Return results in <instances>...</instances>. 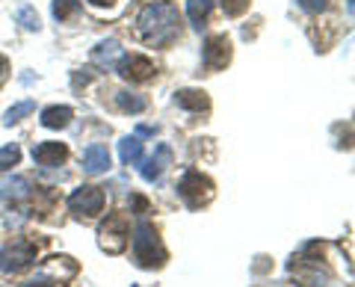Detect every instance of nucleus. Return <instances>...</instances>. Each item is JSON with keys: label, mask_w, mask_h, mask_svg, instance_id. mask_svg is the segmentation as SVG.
<instances>
[{"label": "nucleus", "mask_w": 355, "mask_h": 287, "mask_svg": "<svg viewBox=\"0 0 355 287\" xmlns=\"http://www.w3.org/2000/svg\"><path fill=\"white\" fill-rule=\"evenodd\" d=\"M175 104L181 110H187V113H207L210 98L202 89H181V92H175Z\"/></svg>", "instance_id": "nucleus-12"}, {"label": "nucleus", "mask_w": 355, "mask_h": 287, "mask_svg": "<svg viewBox=\"0 0 355 287\" xmlns=\"http://www.w3.org/2000/svg\"><path fill=\"white\" fill-rule=\"evenodd\" d=\"M71 107H48V110H42V125L44 128H51V130H60L65 128L71 121Z\"/></svg>", "instance_id": "nucleus-16"}, {"label": "nucleus", "mask_w": 355, "mask_h": 287, "mask_svg": "<svg viewBox=\"0 0 355 287\" xmlns=\"http://www.w3.org/2000/svg\"><path fill=\"white\" fill-rule=\"evenodd\" d=\"M33 107H36L33 101H21V104H15V107H9L6 113H3V125H6V128L18 125L21 119H24V116H30V113H33Z\"/></svg>", "instance_id": "nucleus-21"}, {"label": "nucleus", "mask_w": 355, "mask_h": 287, "mask_svg": "<svg viewBox=\"0 0 355 287\" xmlns=\"http://www.w3.org/2000/svg\"><path fill=\"white\" fill-rule=\"evenodd\" d=\"M9 71V60L3 57V53H0V80H3V74Z\"/></svg>", "instance_id": "nucleus-26"}, {"label": "nucleus", "mask_w": 355, "mask_h": 287, "mask_svg": "<svg viewBox=\"0 0 355 287\" xmlns=\"http://www.w3.org/2000/svg\"><path fill=\"white\" fill-rule=\"evenodd\" d=\"M249 3L252 0H222V12H225L228 18H240L249 9Z\"/></svg>", "instance_id": "nucleus-23"}, {"label": "nucleus", "mask_w": 355, "mask_h": 287, "mask_svg": "<svg viewBox=\"0 0 355 287\" xmlns=\"http://www.w3.org/2000/svg\"><path fill=\"white\" fill-rule=\"evenodd\" d=\"M137 33L151 45H169L178 39V6L172 3H148L137 18Z\"/></svg>", "instance_id": "nucleus-1"}, {"label": "nucleus", "mask_w": 355, "mask_h": 287, "mask_svg": "<svg viewBox=\"0 0 355 287\" xmlns=\"http://www.w3.org/2000/svg\"><path fill=\"white\" fill-rule=\"evenodd\" d=\"M130 205L137 207L139 214H146V211H148V202H146V198H142V195H130Z\"/></svg>", "instance_id": "nucleus-25"}, {"label": "nucleus", "mask_w": 355, "mask_h": 287, "mask_svg": "<svg viewBox=\"0 0 355 287\" xmlns=\"http://www.w3.org/2000/svg\"><path fill=\"white\" fill-rule=\"evenodd\" d=\"M119 74L130 83H146L154 77V62L142 53H130V57H121L119 60Z\"/></svg>", "instance_id": "nucleus-8"}, {"label": "nucleus", "mask_w": 355, "mask_h": 287, "mask_svg": "<svg viewBox=\"0 0 355 287\" xmlns=\"http://www.w3.org/2000/svg\"><path fill=\"white\" fill-rule=\"evenodd\" d=\"M27 195H30V181L21 178V175L3 181V186H0V198H3L6 205H18V202H24Z\"/></svg>", "instance_id": "nucleus-13"}, {"label": "nucleus", "mask_w": 355, "mask_h": 287, "mask_svg": "<svg viewBox=\"0 0 355 287\" xmlns=\"http://www.w3.org/2000/svg\"><path fill=\"white\" fill-rule=\"evenodd\" d=\"M119 157L125 166H130V163H139L142 160V142L139 137H125L119 142Z\"/></svg>", "instance_id": "nucleus-17"}, {"label": "nucleus", "mask_w": 355, "mask_h": 287, "mask_svg": "<svg viewBox=\"0 0 355 287\" xmlns=\"http://www.w3.org/2000/svg\"><path fill=\"white\" fill-rule=\"evenodd\" d=\"M133 258L142 270H160L166 263V249L160 243V234L148 219H139L133 228Z\"/></svg>", "instance_id": "nucleus-2"}, {"label": "nucleus", "mask_w": 355, "mask_h": 287, "mask_svg": "<svg viewBox=\"0 0 355 287\" xmlns=\"http://www.w3.org/2000/svg\"><path fill=\"white\" fill-rule=\"evenodd\" d=\"M178 195L184 198V205L190 207V211H198V207L214 198V181L198 169H187L181 175V181H178Z\"/></svg>", "instance_id": "nucleus-3"}, {"label": "nucleus", "mask_w": 355, "mask_h": 287, "mask_svg": "<svg viewBox=\"0 0 355 287\" xmlns=\"http://www.w3.org/2000/svg\"><path fill=\"white\" fill-rule=\"evenodd\" d=\"M18 160H21V148L18 146H3L0 148V172L18 166Z\"/></svg>", "instance_id": "nucleus-22"}, {"label": "nucleus", "mask_w": 355, "mask_h": 287, "mask_svg": "<svg viewBox=\"0 0 355 287\" xmlns=\"http://www.w3.org/2000/svg\"><path fill=\"white\" fill-rule=\"evenodd\" d=\"M21 287H53V284L44 281V279H39V281H27V284H21Z\"/></svg>", "instance_id": "nucleus-27"}, {"label": "nucleus", "mask_w": 355, "mask_h": 287, "mask_svg": "<svg viewBox=\"0 0 355 287\" xmlns=\"http://www.w3.org/2000/svg\"><path fill=\"white\" fill-rule=\"evenodd\" d=\"M77 9H80V0H53L51 12L57 21H69V18L77 15Z\"/></svg>", "instance_id": "nucleus-20"}, {"label": "nucleus", "mask_w": 355, "mask_h": 287, "mask_svg": "<svg viewBox=\"0 0 355 287\" xmlns=\"http://www.w3.org/2000/svg\"><path fill=\"white\" fill-rule=\"evenodd\" d=\"M125 57V51H121V45L116 39H104V42H98V48L92 51V60L98 65H113L116 60Z\"/></svg>", "instance_id": "nucleus-14"}, {"label": "nucleus", "mask_w": 355, "mask_h": 287, "mask_svg": "<svg viewBox=\"0 0 355 287\" xmlns=\"http://www.w3.org/2000/svg\"><path fill=\"white\" fill-rule=\"evenodd\" d=\"M299 6L305 9V12H311V15H317V12H323L326 9V0H296Z\"/></svg>", "instance_id": "nucleus-24"}, {"label": "nucleus", "mask_w": 355, "mask_h": 287, "mask_svg": "<svg viewBox=\"0 0 355 287\" xmlns=\"http://www.w3.org/2000/svg\"><path fill=\"white\" fill-rule=\"evenodd\" d=\"M128 219L121 214H110L107 223L98 228V246H101L107 255H119L128 246Z\"/></svg>", "instance_id": "nucleus-4"}, {"label": "nucleus", "mask_w": 355, "mask_h": 287, "mask_svg": "<svg viewBox=\"0 0 355 287\" xmlns=\"http://www.w3.org/2000/svg\"><path fill=\"white\" fill-rule=\"evenodd\" d=\"M110 166H113V160H110V151L101 142H92V146L83 151V172L86 175H104V172H110Z\"/></svg>", "instance_id": "nucleus-10"}, {"label": "nucleus", "mask_w": 355, "mask_h": 287, "mask_svg": "<svg viewBox=\"0 0 355 287\" xmlns=\"http://www.w3.org/2000/svg\"><path fill=\"white\" fill-rule=\"evenodd\" d=\"M133 287H137V284H133Z\"/></svg>", "instance_id": "nucleus-29"}, {"label": "nucleus", "mask_w": 355, "mask_h": 287, "mask_svg": "<svg viewBox=\"0 0 355 287\" xmlns=\"http://www.w3.org/2000/svg\"><path fill=\"white\" fill-rule=\"evenodd\" d=\"M69 157V148H65V142H39L36 148H33V160L39 163V166H60Z\"/></svg>", "instance_id": "nucleus-11"}, {"label": "nucleus", "mask_w": 355, "mask_h": 287, "mask_svg": "<svg viewBox=\"0 0 355 287\" xmlns=\"http://www.w3.org/2000/svg\"><path fill=\"white\" fill-rule=\"evenodd\" d=\"M116 104H119L121 113H142V110L148 107L146 98L137 95V92H119L116 95Z\"/></svg>", "instance_id": "nucleus-18"}, {"label": "nucleus", "mask_w": 355, "mask_h": 287, "mask_svg": "<svg viewBox=\"0 0 355 287\" xmlns=\"http://www.w3.org/2000/svg\"><path fill=\"white\" fill-rule=\"evenodd\" d=\"M69 211L74 216H98L104 211V193L92 184H83L69 195Z\"/></svg>", "instance_id": "nucleus-5"}, {"label": "nucleus", "mask_w": 355, "mask_h": 287, "mask_svg": "<svg viewBox=\"0 0 355 287\" xmlns=\"http://www.w3.org/2000/svg\"><path fill=\"white\" fill-rule=\"evenodd\" d=\"M15 21L24 30H30V33H39L42 30V21H39V12L33 9L30 3H24V6H18V12H15Z\"/></svg>", "instance_id": "nucleus-19"}, {"label": "nucleus", "mask_w": 355, "mask_h": 287, "mask_svg": "<svg viewBox=\"0 0 355 287\" xmlns=\"http://www.w3.org/2000/svg\"><path fill=\"white\" fill-rule=\"evenodd\" d=\"M36 261V246L30 240H15L0 252V272H21Z\"/></svg>", "instance_id": "nucleus-6"}, {"label": "nucleus", "mask_w": 355, "mask_h": 287, "mask_svg": "<svg viewBox=\"0 0 355 287\" xmlns=\"http://www.w3.org/2000/svg\"><path fill=\"white\" fill-rule=\"evenodd\" d=\"M89 3H92V6H113L116 0H89Z\"/></svg>", "instance_id": "nucleus-28"}, {"label": "nucleus", "mask_w": 355, "mask_h": 287, "mask_svg": "<svg viewBox=\"0 0 355 287\" xmlns=\"http://www.w3.org/2000/svg\"><path fill=\"white\" fill-rule=\"evenodd\" d=\"M214 9V0H187V18L196 30H202L207 24V15Z\"/></svg>", "instance_id": "nucleus-15"}, {"label": "nucleus", "mask_w": 355, "mask_h": 287, "mask_svg": "<svg viewBox=\"0 0 355 287\" xmlns=\"http://www.w3.org/2000/svg\"><path fill=\"white\" fill-rule=\"evenodd\" d=\"M202 60H205V65L210 71L225 69V65L231 62V42H228V36H210V39H205Z\"/></svg>", "instance_id": "nucleus-7"}, {"label": "nucleus", "mask_w": 355, "mask_h": 287, "mask_svg": "<svg viewBox=\"0 0 355 287\" xmlns=\"http://www.w3.org/2000/svg\"><path fill=\"white\" fill-rule=\"evenodd\" d=\"M172 163V148L166 146V142H160L157 148H154V154L148 160H142V166H139V175L146 178L148 184H154V181H160L163 178V172H166V166Z\"/></svg>", "instance_id": "nucleus-9"}]
</instances>
